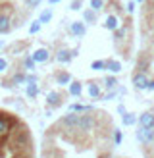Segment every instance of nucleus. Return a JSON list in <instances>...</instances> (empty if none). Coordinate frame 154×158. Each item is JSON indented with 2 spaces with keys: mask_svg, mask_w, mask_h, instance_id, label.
<instances>
[{
  "mask_svg": "<svg viewBox=\"0 0 154 158\" xmlns=\"http://www.w3.org/2000/svg\"><path fill=\"white\" fill-rule=\"evenodd\" d=\"M14 125H18V120L12 114H2L0 112V137H8Z\"/></svg>",
  "mask_w": 154,
  "mask_h": 158,
  "instance_id": "f257e3e1",
  "label": "nucleus"
},
{
  "mask_svg": "<svg viewBox=\"0 0 154 158\" xmlns=\"http://www.w3.org/2000/svg\"><path fill=\"white\" fill-rule=\"evenodd\" d=\"M96 125V120H95V116L92 114H79V120H77V125H75V129H79V131H91L92 127Z\"/></svg>",
  "mask_w": 154,
  "mask_h": 158,
  "instance_id": "f03ea898",
  "label": "nucleus"
},
{
  "mask_svg": "<svg viewBox=\"0 0 154 158\" xmlns=\"http://www.w3.org/2000/svg\"><path fill=\"white\" fill-rule=\"evenodd\" d=\"M14 143L18 145V147H29V145H31V135H29V129L21 125V131H19V129L15 131Z\"/></svg>",
  "mask_w": 154,
  "mask_h": 158,
  "instance_id": "7ed1b4c3",
  "label": "nucleus"
},
{
  "mask_svg": "<svg viewBox=\"0 0 154 158\" xmlns=\"http://www.w3.org/2000/svg\"><path fill=\"white\" fill-rule=\"evenodd\" d=\"M137 139L141 141V143H152V141H154V129L141 127V129L137 131Z\"/></svg>",
  "mask_w": 154,
  "mask_h": 158,
  "instance_id": "20e7f679",
  "label": "nucleus"
},
{
  "mask_svg": "<svg viewBox=\"0 0 154 158\" xmlns=\"http://www.w3.org/2000/svg\"><path fill=\"white\" fill-rule=\"evenodd\" d=\"M139 123L144 129H154V114L152 112H144L141 118H139Z\"/></svg>",
  "mask_w": 154,
  "mask_h": 158,
  "instance_id": "39448f33",
  "label": "nucleus"
},
{
  "mask_svg": "<svg viewBox=\"0 0 154 158\" xmlns=\"http://www.w3.org/2000/svg\"><path fill=\"white\" fill-rule=\"evenodd\" d=\"M133 85L137 87V89H148V77H146L144 73H135L133 75Z\"/></svg>",
  "mask_w": 154,
  "mask_h": 158,
  "instance_id": "423d86ee",
  "label": "nucleus"
},
{
  "mask_svg": "<svg viewBox=\"0 0 154 158\" xmlns=\"http://www.w3.org/2000/svg\"><path fill=\"white\" fill-rule=\"evenodd\" d=\"M77 120H79V114H75V112H71V114H67V116H64L60 120V125H66V127H75L77 125Z\"/></svg>",
  "mask_w": 154,
  "mask_h": 158,
  "instance_id": "0eeeda50",
  "label": "nucleus"
},
{
  "mask_svg": "<svg viewBox=\"0 0 154 158\" xmlns=\"http://www.w3.org/2000/svg\"><path fill=\"white\" fill-rule=\"evenodd\" d=\"M48 56H50V52L46 50V48H38V50H35L33 54H31L33 62H46V60H48Z\"/></svg>",
  "mask_w": 154,
  "mask_h": 158,
  "instance_id": "6e6552de",
  "label": "nucleus"
},
{
  "mask_svg": "<svg viewBox=\"0 0 154 158\" xmlns=\"http://www.w3.org/2000/svg\"><path fill=\"white\" fill-rule=\"evenodd\" d=\"M81 93H83V85L79 81L69 83V94H71V97H81Z\"/></svg>",
  "mask_w": 154,
  "mask_h": 158,
  "instance_id": "1a4fd4ad",
  "label": "nucleus"
},
{
  "mask_svg": "<svg viewBox=\"0 0 154 158\" xmlns=\"http://www.w3.org/2000/svg\"><path fill=\"white\" fill-rule=\"evenodd\" d=\"M71 33L77 37H83L85 35V23L83 21H73L71 23Z\"/></svg>",
  "mask_w": 154,
  "mask_h": 158,
  "instance_id": "9d476101",
  "label": "nucleus"
},
{
  "mask_svg": "<svg viewBox=\"0 0 154 158\" xmlns=\"http://www.w3.org/2000/svg\"><path fill=\"white\" fill-rule=\"evenodd\" d=\"M10 31V15L0 14V33H8Z\"/></svg>",
  "mask_w": 154,
  "mask_h": 158,
  "instance_id": "9b49d317",
  "label": "nucleus"
},
{
  "mask_svg": "<svg viewBox=\"0 0 154 158\" xmlns=\"http://www.w3.org/2000/svg\"><path fill=\"white\" fill-rule=\"evenodd\" d=\"M60 93H56V91H50L48 93V97H46V100H48V104L50 106H60Z\"/></svg>",
  "mask_w": 154,
  "mask_h": 158,
  "instance_id": "f8f14e48",
  "label": "nucleus"
},
{
  "mask_svg": "<svg viewBox=\"0 0 154 158\" xmlns=\"http://www.w3.org/2000/svg\"><path fill=\"white\" fill-rule=\"evenodd\" d=\"M56 81H58V85H67V83H71V75L67 72H60L56 75Z\"/></svg>",
  "mask_w": 154,
  "mask_h": 158,
  "instance_id": "ddd939ff",
  "label": "nucleus"
},
{
  "mask_svg": "<svg viewBox=\"0 0 154 158\" xmlns=\"http://www.w3.org/2000/svg\"><path fill=\"white\" fill-rule=\"evenodd\" d=\"M71 56H73V54L69 52V50H58L56 60H58V62H69V60H71Z\"/></svg>",
  "mask_w": 154,
  "mask_h": 158,
  "instance_id": "4468645a",
  "label": "nucleus"
},
{
  "mask_svg": "<svg viewBox=\"0 0 154 158\" xmlns=\"http://www.w3.org/2000/svg\"><path fill=\"white\" fill-rule=\"evenodd\" d=\"M148 62H150V58H146V54H143V56L139 58V64H137V69H139V73H143V72H144V68L148 66Z\"/></svg>",
  "mask_w": 154,
  "mask_h": 158,
  "instance_id": "2eb2a0df",
  "label": "nucleus"
},
{
  "mask_svg": "<svg viewBox=\"0 0 154 158\" xmlns=\"http://www.w3.org/2000/svg\"><path fill=\"white\" fill-rule=\"evenodd\" d=\"M38 94V87H37V83H27V97L29 98H35Z\"/></svg>",
  "mask_w": 154,
  "mask_h": 158,
  "instance_id": "dca6fc26",
  "label": "nucleus"
},
{
  "mask_svg": "<svg viewBox=\"0 0 154 158\" xmlns=\"http://www.w3.org/2000/svg\"><path fill=\"white\" fill-rule=\"evenodd\" d=\"M106 29H110V31H116V29H118V19H116V15H108V19H106Z\"/></svg>",
  "mask_w": 154,
  "mask_h": 158,
  "instance_id": "f3484780",
  "label": "nucleus"
},
{
  "mask_svg": "<svg viewBox=\"0 0 154 158\" xmlns=\"http://www.w3.org/2000/svg\"><path fill=\"white\" fill-rule=\"evenodd\" d=\"M106 68L110 69V72H114V73H118L120 69H121V64H120L118 60H110V62H108V64H106Z\"/></svg>",
  "mask_w": 154,
  "mask_h": 158,
  "instance_id": "a211bd4d",
  "label": "nucleus"
},
{
  "mask_svg": "<svg viewBox=\"0 0 154 158\" xmlns=\"http://www.w3.org/2000/svg\"><path fill=\"white\" fill-rule=\"evenodd\" d=\"M89 94H91V98H98L100 97V89H98L96 83H91L89 85Z\"/></svg>",
  "mask_w": 154,
  "mask_h": 158,
  "instance_id": "6ab92c4d",
  "label": "nucleus"
},
{
  "mask_svg": "<svg viewBox=\"0 0 154 158\" xmlns=\"http://www.w3.org/2000/svg\"><path fill=\"white\" fill-rule=\"evenodd\" d=\"M102 6H104V0H91V8H92L95 12L102 10Z\"/></svg>",
  "mask_w": 154,
  "mask_h": 158,
  "instance_id": "aec40b11",
  "label": "nucleus"
},
{
  "mask_svg": "<svg viewBox=\"0 0 154 158\" xmlns=\"http://www.w3.org/2000/svg\"><path fill=\"white\" fill-rule=\"evenodd\" d=\"M123 123H125V125H133L135 123V116L133 114H123Z\"/></svg>",
  "mask_w": 154,
  "mask_h": 158,
  "instance_id": "412c9836",
  "label": "nucleus"
},
{
  "mask_svg": "<svg viewBox=\"0 0 154 158\" xmlns=\"http://www.w3.org/2000/svg\"><path fill=\"white\" fill-rule=\"evenodd\" d=\"M91 68H92V69H104V68H106V62H102V60H95V62L91 64Z\"/></svg>",
  "mask_w": 154,
  "mask_h": 158,
  "instance_id": "4be33fe9",
  "label": "nucleus"
},
{
  "mask_svg": "<svg viewBox=\"0 0 154 158\" xmlns=\"http://www.w3.org/2000/svg\"><path fill=\"white\" fill-rule=\"evenodd\" d=\"M41 31V21H35V23H31V27H29V33L31 35H35V33H38Z\"/></svg>",
  "mask_w": 154,
  "mask_h": 158,
  "instance_id": "5701e85b",
  "label": "nucleus"
},
{
  "mask_svg": "<svg viewBox=\"0 0 154 158\" xmlns=\"http://www.w3.org/2000/svg\"><path fill=\"white\" fill-rule=\"evenodd\" d=\"M73 112H91V106H83V104H75L73 106Z\"/></svg>",
  "mask_w": 154,
  "mask_h": 158,
  "instance_id": "b1692460",
  "label": "nucleus"
},
{
  "mask_svg": "<svg viewBox=\"0 0 154 158\" xmlns=\"http://www.w3.org/2000/svg\"><path fill=\"white\" fill-rule=\"evenodd\" d=\"M50 18H52V12L50 10H46V12H43V15H41V23H46V21H50Z\"/></svg>",
  "mask_w": 154,
  "mask_h": 158,
  "instance_id": "393cba45",
  "label": "nucleus"
},
{
  "mask_svg": "<svg viewBox=\"0 0 154 158\" xmlns=\"http://www.w3.org/2000/svg\"><path fill=\"white\" fill-rule=\"evenodd\" d=\"M116 85H118V81H116V77H106V87H108V89H114Z\"/></svg>",
  "mask_w": 154,
  "mask_h": 158,
  "instance_id": "a878e982",
  "label": "nucleus"
},
{
  "mask_svg": "<svg viewBox=\"0 0 154 158\" xmlns=\"http://www.w3.org/2000/svg\"><path fill=\"white\" fill-rule=\"evenodd\" d=\"M114 143H116V145L121 143V131H120V129H114Z\"/></svg>",
  "mask_w": 154,
  "mask_h": 158,
  "instance_id": "bb28decb",
  "label": "nucleus"
},
{
  "mask_svg": "<svg viewBox=\"0 0 154 158\" xmlns=\"http://www.w3.org/2000/svg\"><path fill=\"white\" fill-rule=\"evenodd\" d=\"M25 2H27V6H29V8H35V6L41 4V0H25Z\"/></svg>",
  "mask_w": 154,
  "mask_h": 158,
  "instance_id": "cd10ccee",
  "label": "nucleus"
},
{
  "mask_svg": "<svg viewBox=\"0 0 154 158\" xmlns=\"http://www.w3.org/2000/svg\"><path fill=\"white\" fill-rule=\"evenodd\" d=\"M6 68H8V62L4 58H0V72H6Z\"/></svg>",
  "mask_w": 154,
  "mask_h": 158,
  "instance_id": "c85d7f7f",
  "label": "nucleus"
},
{
  "mask_svg": "<svg viewBox=\"0 0 154 158\" xmlns=\"http://www.w3.org/2000/svg\"><path fill=\"white\" fill-rule=\"evenodd\" d=\"M79 6H81L79 0H73V2H71V10H79Z\"/></svg>",
  "mask_w": 154,
  "mask_h": 158,
  "instance_id": "c756f323",
  "label": "nucleus"
},
{
  "mask_svg": "<svg viewBox=\"0 0 154 158\" xmlns=\"http://www.w3.org/2000/svg\"><path fill=\"white\" fill-rule=\"evenodd\" d=\"M25 66H27L29 69L33 68V66H35V62H33V58H27V60H25Z\"/></svg>",
  "mask_w": 154,
  "mask_h": 158,
  "instance_id": "7c9ffc66",
  "label": "nucleus"
},
{
  "mask_svg": "<svg viewBox=\"0 0 154 158\" xmlns=\"http://www.w3.org/2000/svg\"><path fill=\"white\" fill-rule=\"evenodd\" d=\"M133 10H135V4L129 2V4H127V12H133Z\"/></svg>",
  "mask_w": 154,
  "mask_h": 158,
  "instance_id": "2f4dec72",
  "label": "nucleus"
},
{
  "mask_svg": "<svg viewBox=\"0 0 154 158\" xmlns=\"http://www.w3.org/2000/svg\"><path fill=\"white\" fill-rule=\"evenodd\" d=\"M85 19H89V21H91V19H92V14H91V12H87V14H85Z\"/></svg>",
  "mask_w": 154,
  "mask_h": 158,
  "instance_id": "473e14b6",
  "label": "nucleus"
},
{
  "mask_svg": "<svg viewBox=\"0 0 154 158\" xmlns=\"http://www.w3.org/2000/svg\"><path fill=\"white\" fill-rule=\"evenodd\" d=\"M4 143H6V137H0V148L4 147Z\"/></svg>",
  "mask_w": 154,
  "mask_h": 158,
  "instance_id": "72a5a7b5",
  "label": "nucleus"
},
{
  "mask_svg": "<svg viewBox=\"0 0 154 158\" xmlns=\"http://www.w3.org/2000/svg\"><path fill=\"white\" fill-rule=\"evenodd\" d=\"M148 89H150V91H154V81H148Z\"/></svg>",
  "mask_w": 154,
  "mask_h": 158,
  "instance_id": "f704fd0d",
  "label": "nucleus"
},
{
  "mask_svg": "<svg viewBox=\"0 0 154 158\" xmlns=\"http://www.w3.org/2000/svg\"><path fill=\"white\" fill-rule=\"evenodd\" d=\"M60 2V0H50V4H58Z\"/></svg>",
  "mask_w": 154,
  "mask_h": 158,
  "instance_id": "c9c22d12",
  "label": "nucleus"
},
{
  "mask_svg": "<svg viewBox=\"0 0 154 158\" xmlns=\"http://www.w3.org/2000/svg\"><path fill=\"white\" fill-rule=\"evenodd\" d=\"M139 2H143V0H139Z\"/></svg>",
  "mask_w": 154,
  "mask_h": 158,
  "instance_id": "e433bc0d",
  "label": "nucleus"
}]
</instances>
